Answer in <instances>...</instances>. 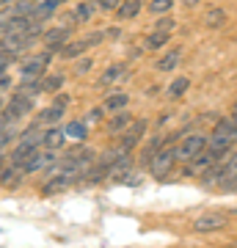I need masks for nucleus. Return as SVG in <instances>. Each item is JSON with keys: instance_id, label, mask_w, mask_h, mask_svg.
I'll use <instances>...</instances> for the list:
<instances>
[{"instance_id": "obj_1", "label": "nucleus", "mask_w": 237, "mask_h": 248, "mask_svg": "<svg viewBox=\"0 0 237 248\" xmlns=\"http://www.w3.org/2000/svg\"><path fill=\"white\" fill-rule=\"evenodd\" d=\"M235 138H237V124H235V116H229V119H221L215 124V130L212 135L207 138V149L215 155V157H223L226 149L235 146Z\"/></svg>"}, {"instance_id": "obj_2", "label": "nucleus", "mask_w": 237, "mask_h": 248, "mask_svg": "<svg viewBox=\"0 0 237 248\" xmlns=\"http://www.w3.org/2000/svg\"><path fill=\"white\" fill-rule=\"evenodd\" d=\"M171 169H174V146H171V141H166L163 146H160L158 155L152 157L149 171H152V177L155 179H163Z\"/></svg>"}, {"instance_id": "obj_3", "label": "nucleus", "mask_w": 237, "mask_h": 248, "mask_svg": "<svg viewBox=\"0 0 237 248\" xmlns=\"http://www.w3.org/2000/svg\"><path fill=\"white\" fill-rule=\"evenodd\" d=\"M207 149V138L204 135H188L179 146L174 149V160H182V163H188L190 157H196L199 152Z\"/></svg>"}, {"instance_id": "obj_4", "label": "nucleus", "mask_w": 237, "mask_h": 248, "mask_svg": "<svg viewBox=\"0 0 237 248\" xmlns=\"http://www.w3.org/2000/svg\"><path fill=\"white\" fill-rule=\"evenodd\" d=\"M31 108H33V102H31V97H22V94H14V97L9 99V105L3 108V116L9 119V122H17V119H22V116L31 113Z\"/></svg>"}, {"instance_id": "obj_5", "label": "nucleus", "mask_w": 237, "mask_h": 248, "mask_svg": "<svg viewBox=\"0 0 237 248\" xmlns=\"http://www.w3.org/2000/svg\"><path fill=\"white\" fill-rule=\"evenodd\" d=\"M50 58H53V50L50 47H47V53L28 58L25 66H22V78H42L44 69H47V63H50Z\"/></svg>"}, {"instance_id": "obj_6", "label": "nucleus", "mask_w": 237, "mask_h": 248, "mask_svg": "<svg viewBox=\"0 0 237 248\" xmlns=\"http://www.w3.org/2000/svg\"><path fill=\"white\" fill-rule=\"evenodd\" d=\"M193 229L196 232H218V229H226V215L221 213H204L202 218L193 221Z\"/></svg>"}, {"instance_id": "obj_7", "label": "nucleus", "mask_w": 237, "mask_h": 248, "mask_svg": "<svg viewBox=\"0 0 237 248\" xmlns=\"http://www.w3.org/2000/svg\"><path fill=\"white\" fill-rule=\"evenodd\" d=\"M50 163H55V155H53V149H44V152H33L19 169L25 171V174H33V171L44 169V166H50Z\"/></svg>"}, {"instance_id": "obj_8", "label": "nucleus", "mask_w": 237, "mask_h": 248, "mask_svg": "<svg viewBox=\"0 0 237 248\" xmlns=\"http://www.w3.org/2000/svg\"><path fill=\"white\" fill-rule=\"evenodd\" d=\"M221 157H215V155H212V152H199V155H196V157H190V166H188V169H185V174H188V177H196V174H204V171L210 169L212 163H218Z\"/></svg>"}, {"instance_id": "obj_9", "label": "nucleus", "mask_w": 237, "mask_h": 248, "mask_svg": "<svg viewBox=\"0 0 237 248\" xmlns=\"http://www.w3.org/2000/svg\"><path fill=\"white\" fill-rule=\"evenodd\" d=\"M58 6H61V0H33L31 19H36V22H44L47 17H53Z\"/></svg>"}, {"instance_id": "obj_10", "label": "nucleus", "mask_w": 237, "mask_h": 248, "mask_svg": "<svg viewBox=\"0 0 237 248\" xmlns=\"http://www.w3.org/2000/svg\"><path fill=\"white\" fill-rule=\"evenodd\" d=\"M44 39V45L50 47V50H58V47L61 45H66V39H69V31H66V28H53V31H47V33L42 36Z\"/></svg>"}, {"instance_id": "obj_11", "label": "nucleus", "mask_w": 237, "mask_h": 248, "mask_svg": "<svg viewBox=\"0 0 237 248\" xmlns=\"http://www.w3.org/2000/svg\"><path fill=\"white\" fill-rule=\"evenodd\" d=\"M61 133H63V138H72V141H86L88 138V124L86 122H69Z\"/></svg>"}, {"instance_id": "obj_12", "label": "nucleus", "mask_w": 237, "mask_h": 248, "mask_svg": "<svg viewBox=\"0 0 237 248\" xmlns=\"http://www.w3.org/2000/svg\"><path fill=\"white\" fill-rule=\"evenodd\" d=\"M182 61V47H174V50H168L163 58L158 61V72H171L176 69V63Z\"/></svg>"}, {"instance_id": "obj_13", "label": "nucleus", "mask_w": 237, "mask_h": 248, "mask_svg": "<svg viewBox=\"0 0 237 248\" xmlns=\"http://www.w3.org/2000/svg\"><path fill=\"white\" fill-rule=\"evenodd\" d=\"M88 47H91V45H88L86 39H80V42H72V45H61L55 53H61L63 58H78L80 53H86Z\"/></svg>"}, {"instance_id": "obj_14", "label": "nucleus", "mask_w": 237, "mask_h": 248, "mask_svg": "<svg viewBox=\"0 0 237 248\" xmlns=\"http://www.w3.org/2000/svg\"><path fill=\"white\" fill-rule=\"evenodd\" d=\"M204 25L207 28H223L226 25V9H210L207 14H204Z\"/></svg>"}, {"instance_id": "obj_15", "label": "nucleus", "mask_w": 237, "mask_h": 248, "mask_svg": "<svg viewBox=\"0 0 237 248\" xmlns=\"http://www.w3.org/2000/svg\"><path fill=\"white\" fill-rule=\"evenodd\" d=\"M138 11H141V0H124V3H119V9H116V17L119 19H132Z\"/></svg>"}, {"instance_id": "obj_16", "label": "nucleus", "mask_w": 237, "mask_h": 248, "mask_svg": "<svg viewBox=\"0 0 237 248\" xmlns=\"http://www.w3.org/2000/svg\"><path fill=\"white\" fill-rule=\"evenodd\" d=\"M163 143H166V141H163V138H155V141H152V143H146V149L141 152V163H138V166H143V169H149L152 157H155V155H158V152H160V146H163Z\"/></svg>"}, {"instance_id": "obj_17", "label": "nucleus", "mask_w": 237, "mask_h": 248, "mask_svg": "<svg viewBox=\"0 0 237 248\" xmlns=\"http://www.w3.org/2000/svg\"><path fill=\"white\" fill-rule=\"evenodd\" d=\"M42 146L44 149H58V146H63V133L61 130H47V133H42Z\"/></svg>"}, {"instance_id": "obj_18", "label": "nucleus", "mask_w": 237, "mask_h": 248, "mask_svg": "<svg viewBox=\"0 0 237 248\" xmlns=\"http://www.w3.org/2000/svg\"><path fill=\"white\" fill-rule=\"evenodd\" d=\"M188 86H190V80L185 78V75H182V78H176L174 83L168 86V99H179L185 91H188Z\"/></svg>"}, {"instance_id": "obj_19", "label": "nucleus", "mask_w": 237, "mask_h": 248, "mask_svg": "<svg viewBox=\"0 0 237 248\" xmlns=\"http://www.w3.org/2000/svg\"><path fill=\"white\" fill-rule=\"evenodd\" d=\"M61 116H63V108L53 105V108H47V110H42V113H39V124H55Z\"/></svg>"}, {"instance_id": "obj_20", "label": "nucleus", "mask_w": 237, "mask_h": 248, "mask_svg": "<svg viewBox=\"0 0 237 248\" xmlns=\"http://www.w3.org/2000/svg\"><path fill=\"white\" fill-rule=\"evenodd\" d=\"M63 75H53V78H50V75H47V78L42 80V83H39V86H42V91H58L63 86Z\"/></svg>"}, {"instance_id": "obj_21", "label": "nucleus", "mask_w": 237, "mask_h": 248, "mask_svg": "<svg viewBox=\"0 0 237 248\" xmlns=\"http://www.w3.org/2000/svg\"><path fill=\"white\" fill-rule=\"evenodd\" d=\"M11 9H14V17H31L33 0H14V3H11Z\"/></svg>"}, {"instance_id": "obj_22", "label": "nucleus", "mask_w": 237, "mask_h": 248, "mask_svg": "<svg viewBox=\"0 0 237 248\" xmlns=\"http://www.w3.org/2000/svg\"><path fill=\"white\" fill-rule=\"evenodd\" d=\"M130 119H132L130 113H122V110H119V113L111 119V124H108V127H111V133H116V130H124V127L130 124Z\"/></svg>"}, {"instance_id": "obj_23", "label": "nucleus", "mask_w": 237, "mask_h": 248, "mask_svg": "<svg viewBox=\"0 0 237 248\" xmlns=\"http://www.w3.org/2000/svg\"><path fill=\"white\" fill-rule=\"evenodd\" d=\"M124 105H127V94H122V91L108 97V110H122Z\"/></svg>"}, {"instance_id": "obj_24", "label": "nucleus", "mask_w": 237, "mask_h": 248, "mask_svg": "<svg viewBox=\"0 0 237 248\" xmlns=\"http://www.w3.org/2000/svg\"><path fill=\"white\" fill-rule=\"evenodd\" d=\"M122 75H124V66H122V63H119V66H111V69H108L105 75H102V80H99V83H102V86H108V83L119 80Z\"/></svg>"}, {"instance_id": "obj_25", "label": "nucleus", "mask_w": 237, "mask_h": 248, "mask_svg": "<svg viewBox=\"0 0 237 248\" xmlns=\"http://www.w3.org/2000/svg\"><path fill=\"white\" fill-rule=\"evenodd\" d=\"M168 9H171V0H152L149 3V11L152 14H168Z\"/></svg>"}, {"instance_id": "obj_26", "label": "nucleus", "mask_w": 237, "mask_h": 248, "mask_svg": "<svg viewBox=\"0 0 237 248\" xmlns=\"http://www.w3.org/2000/svg\"><path fill=\"white\" fill-rule=\"evenodd\" d=\"M174 25H176L174 19L163 14V19H158V25H155V31H158V33H171V31H174Z\"/></svg>"}, {"instance_id": "obj_27", "label": "nucleus", "mask_w": 237, "mask_h": 248, "mask_svg": "<svg viewBox=\"0 0 237 248\" xmlns=\"http://www.w3.org/2000/svg\"><path fill=\"white\" fill-rule=\"evenodd\" d=\"M168 36H171V33H158V31H155V33L149 36V47H152V50H160V47L168 42Z\"/></svg>"}, {"instance_id": "obj_28", "label": "nucleus", "mask_w": 237, "mask_h": 248, "mask_svg": "<svg viewBox=\"0 0 237 248\" xmlns=\"http://www.w3.org/2000/svg\"><path fill=\"white\" fill-rule=\"evenodd\" d=\"M91 14H94L91 3H83V6H78V14H75V19H88Z\"/></svg>"}, {"instance_id": "obj_29", "label": "nucleus", "mask_w": 237, "mask_h": 248, "mask_svg": "<svg viewBox=\"0 0 237 248\" xmlns=\"http://www.w3.org/2000/svg\"><path fill=\"white\" fill-rule=\"evenodd\" d=\"M97 6L102 11H116L119 9V0H97Z\"/></svg>"}, {"instance_id": "obj_30", "label": "nucleus", "mask_w": 237, "mask_h": 248, "mask_svg": "<svg viewBox=\"0 0 237 248\" xmlns=\"http://www.w3.org/2000/svg\"><path fill=\"white\" fill-rule=\"evenodd\" d=\"M99 119H102V108H94V110L86 116V124H97Z\"/></svg>"}, {"instance_id": "obj_31", "label": "nucleus", "mask_w": 237, "mask_h": 248, "mask_svg": "<svg viewBox=\"0 0 237 248\" xmlns=\"http://www.w3.org/2000/svg\"><path fill=\"white\" fill-rule=\"evenodd\" d=\"M102 36H108V39H119L122 31H119V28H105V33H102Z\"/></svg>"}, {"instance_id": "obj_32", "label": "nucleus", "mask_w": 237, "mask_h": 248, "mask_svg": "<svg viewBox=\"0 0 237 248\" xmlns=\"http://www.w3.org/2000/svg\"><path fill=\"white\" fill-rule=\"evenodd\" d=\"M9 141H11V133H9V130H0V149H3Z\"/></svg>"}, {"instance_id": "obj_33", "label": "nucleus", "mask_w": 237, "mask_h": 248, "mask_svg": "<svg viewBox=\"0 0 237 248\" xmlns=\"http://www.w3.org/2000/svg\"><path fill=\"white\" fill-rule=\"evenodd\" d=\"M88 69H91V61H80L78 63V75H86Z\"/></svg>"}, {"instance_id": "obj_34", "label": "nucleus", "mask_w": 237, "mask_h": 248, "mask_svg": "<svg viewBox=\"0 0 237 248\" xmlns=\"http://www.w3.org/2000/svg\"><path fill=\"white\" fill-rule=\"evenodd\" d=\"M179 3H182V9H196L202 0H179Z\"/></svg>"}, {"instance_id": "obj_35", "label": "nucleus", "mask_w": 237, "mask_h": 248, "mask_svg": "<svg viewBox=\"0 0 237 248\" xmlns=\"http://www.w3.org/2000/svg\"><path fill=\"white\" fill-rule=\"evenodd\" d=\"M66 102H69V97H66V94H58V99H55V105H58V108H66Z\"/></svg>"}, {"instance_id": "obj_36", "label": "nucleus", "mask_w": 237, "mask_h": 248, "mask_svg": "<svg viewBox=\"0 0 237 248\" xmlns=\"http://www.w3.org/2000/svg\"><path fill=\"white\" fill-rule=\"evenodd\" d=\"M61 3H63V0H61Z\"/></svg>"}, {"instance_id": "obj_37", "label": "nucleus", "mask_w": 237, "mask_h": 248, "mask_svg": "<svg viewBox=\"0 0 237 248\" xmlns=\"http://www.w3.org/2000/svg\"><path fill=\"white\" fill-rule=\"evenodd\" d=\"M0 232H3V229H0Z\"/></svg>"}]
</instances>
